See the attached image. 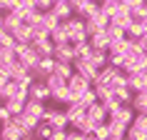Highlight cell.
<instances>
[{
    "label": "cell",
    "mask_w": 147,
    "mask_h": 140,
    "mask_svg": "<svg viewBox=\"0 0 147 140\" xmlns=\"http://www.w3.org/2000/svg\"><path fill=\"white\" fill-rule=\"evenodd\" d=\"M65 28H67V35H70V43H85V40H90V35H87V25H85V18H70L67 23H65Z\"/></svg>",
    "instance_id": "obj_1"
},
{
    "label": "cell",
    "mask_w": 147,
    "mask_h": 140,
    "mask_svg": "<svg viewBox=\"0 0 147 140\" xmlns=\"http://www.w3.org/2000/svg\"><path fill=\"white\" fill-rule=\"evenodd\" d=\"M15 55H18V60L23 63L28 70H32L40 63V53L30 45V43H18V45H15Z\"/></svg>",
    "instance_id": "obj_2"
},
{
    "label": "cell",
    "mask_w": 147,
    "mask_h": 140,
    "mask_svg": "<svg viewBox=\"0 0 147 140\" xmlns=\"http://www.w3.org/2000/svg\"><path fill=\"white\" fill-rule=\"evenodd\" d=\"M42 120H45V123H50L55 130H67V128H70V120H67V115H65V110L47 108V113H45V118H42Z\"/></svg>",
    "instance_id": "obj_3"
},
{
    "label": "cell",
    "mask_w": 147,
    "mask_h": 140,
    "mask_svg": "<svg viewBox=\"0 0 147 140\" xmlns=\"http://www.w3.org/2000/svg\"><path fill=\"white\" fill-rule=\"evenodd\" d=\"M67 88L72 90V98H75V100H80V98H82V93H87V90L92 88V83H90L87 78H82L80 73H75V75L67 80Z\"/></svg>",
    "instance_id": "obj_4"
},
{
    "label": "cell",
    "mask_w": 147,
    "mask_h": 140,
    "mask_svg": "<svg viewBox=\"0 0 147 140\" xmlns=\"http://www.w3.org/2000/svg\"><path fill=\"white\" fill-rule=\"evenodd\" d=\"M72 65H75V73H80V75H82V78H87L90 83H95V80H97V75H100V68H97V65H92L90 60L78 58Z\"/></svg>",
    "instance_id": "obj_5"
},
{
    "label": "cell",
    "mask_w": 147,
    "mask_h": 140,
    "mask_svg": "<svg viewBox=\"0 0 147 140\" xmlns=\"http://www.w3.org/2000/svg\"><path fill=\"white\" fill-rule=\"evenodd\" d=\"M25 133L18 123H0V140H23Z\"/></svg>",
    "instance_id": "obj_6"
},
{
    "label": "cell",
    "mask_w": 147,
    "mask_h": 140,
    "mask_svg": "<svg viewBox=\"0 0 147 140\" xmlns=\"http://www.w3.org/2000/svg\"><path fill=\"white\" fill-rule=\"evenodd\" d=\"M30 98L32 100H40V103H47V100H53V90L47 88L45 80H35L30 88Z\"/></svg>",
    "instance_id": "obj_7"
},
{
    "label": "cell",
    "mask_w": 147,
    "mask_h": 140,
    "mask_svg": "<svg viewBox=\"0 0 147 140\" xmlns=\"http://www.w3.org/2000/svg\"><path fill=\"white\" fill-rule=\"evenodd\" d=\"M23 15H25V10H15V13H3V30H8V33H15L20 25H23Z\"/></svg>",
    "instance_id": "obj_8"
},
{
    "label": "cell",
    "mask_w": 147,
    "mask_h": 140,
    "mask_svg": "<svg viewBox=\"0 0 147 140\" xmlns=\"http://www.w3.org/2000/svg\"><path fill=\"white\" fill-rule=\"evenodd\" d=\"M57 63H75L78 55H75V45L72 43H62V45H55V55H53Z\"/></svg>",
    "instance_id": "obj_9"
},
{
    "label": "cell",
    "mask_w": 147,
    "mask_h": 140,
    "mask_svg": "<svg viewBox=\"0 0 147 140\" xmlns=\"http://www.w3.org/2000/svg\"><path fill=\"white\" fill-rule=\"evenodd\" d=\"M120 73H122L120 68H112V65L107 63L105 68H100V75H97V80H95L92 85H110L112 88V83H115V78L120 75Z\"/></svg>",
    "instance_id": "obj_10"
},
{
    "label": "cell",
    "mask_w": 147,
    "mask_h": 140,
    "mask_svg": "<svg viewBox=\"0 0 147 140\" xmlns=\"http://www.w3.org/2000/svg\"><path fill=\"white\" fill-rule=\"evenodd\" d=\"M85 113H87V108H85V105H82L80 100H75V103H67V105H65V115H67L70 125L80 123V120L85 118Z\"/></svg>",
    "instance_id": "obj_11"
},
{
    "label": "cell",
    "mask_w": 147,
    "mask_h": 140,
    "mask_svg": "<svg viewBox=\"0 0 147 140\" xmlns=\"http://www.w3.org/2000/svg\"><path fill=\"white\" fill-rule=\"evenodd\" d=\"M30 45L40 53V58H53V55H55V43L50 38H35Z\"/></svg>",
    "instance_id": "obj_12"
},
{
    "label": "cell",
    "mask_w": 147,
    "mask_h": 140,
    "mask_svg": "<svg viewBox=\"0 0 147 140\" xmlns=\"http://www.w3.org/2000/svg\"><path fill=\"white\" fill-rule=\"evenodd\" d=\"M87 118H90L95 125H102V123H107V120H110V115H107V110H105V105H102V103L90 105V108H87Z\"/></svg>",
    "instance_id": "obj_13"
},
{
    "label": "cell",
    "mask_w": 147,
    "mask_h": 140,
    "mask_svg": "<svg viewBox=\"0 0 147 140\" xmlns=\"http://www.w3.org/2000/svg\"><path fill=\"white\" fill-rule=\"evenodd\" d=\"M107 128H110V140L127 138V130H130V125L120 123V120H115V118H110V120H107Z\"/></svg>",
    "instance_id": "obj_14"
},
{
    "label": "cell",
    "mask_w": 147,
    "mask_h": 140,
    "mask_svg": "<svg viewBox=\"0 0 147 140\" xmlns=\"http://www.w3.org/2000/svg\"><path fill=\"white\" fill-rule=\"evenodd\" d=\"M23 113H28V115H32V118H38V120H42V118H45V113H47V105L45 103H40V100H28L25 103V110Z\"/></svg>",
    "instance_id": "obj_15"
},
{
    "label": "cell",
    "mask_w": 147,
    "mask_h": 140,
    "mask_svg": "<svg viewBox=\"0 0 147 140\" xmlns=\"http://www.w3.org/2000/svg\"><path fill=\"white\" fill-rule=\"evenodd\" d=\"M135 115H137V110L132 108V105H120V110H115L110 118H115V120H120V123H125V125H132Z\"/></svg>",
    "instance_id": "obj_16"
},
{
    "label": "cell",
    "mask_w": 147,
    "mask_h": 140,
    "mask_svg": "<svg viewBox=\"0 0 147 140\" xmlns=\"http://www.w3.org/2000/svg\"><path fill=\"white\" fill-rule=\"evenodd\" d=\"M53 13L60 18V23H67L70 18H75V8L70 3H55L53 5Z\"/></svg>",
    "instance_id": "obj_17"
},
{
    "label": "cell",
    "mask_w": 147,
    "mask_h": 140,
    "mask_svg": "<svg viewBox=\"0 0 147 140\" xmlns=\"http://www.w3.org/2000/svg\"><path fill=\"white\" fill-rule=\"evenodd\" d=\"M57 25H60V18L55 15L53 10H45V13H42V23H40L38 28H42V30H47V33H53Z\"/></svg>",
    "instance_id": "obj_18"
},
{
    "label": "cell",
    "mask_w": 147,
    "mask_h": 140,
    "mask_svg": "<svg viewBox=\"0 0 147 140\" xmlns=\"http://www.w3.org/2000/svg\"><path fill=\"white\" fill-rule=\"evenodd\" d=\"M107 58H110L107 50H95L92 48V53L87 55V58H82V60H90L92 65H97V68H105V65H107Z\"/></svg>",
    "instance_id": "obj_19"
},
{
    "label": "cell",
    "mask_w": 147,
    "mask_h": 140,
    "mask_svg": "<svg viewBox=\"0 0 147 140\" xmlns=\"http://www.w3.org/2000/svg\"><path fill=\"white\" fill-rule=\"evenodd\" d=\"M13 35H15L18 43H32V38H35V28H30V25H25V23H23L15 33H13Z\"/></svg>",
    "instance_id": "obj_20"
},
{
    "label": "cell",
    "mask_w": 147,
    "mask_h": 140,
    "mask_svg": "<svg viewBox=\"0 0 147 140\" xmlns=\"http://www.w3.org/2000/svg\"><path fill=\"white\" fill-rule=\"evenodd\" d=\"M50 40H53L55 45L70 43V35H67V28H65V23H60V25H57V28H55L53 33H50Z\"/></svg>",
    "instance_id": "obj_21"
},
{
    "label": "cell",
    "mask_w": 147,
    "mask_h": 140,
    "mask_svg": "<svg viewBox=\"0 0 147 140\" xmlns=\"http://www.w3.org/2000/svg\"><path fill=\"white\" fill-rule=\"evenodd\" d=\"M90 45H92L95 50H110V38L105 35V30L95 33V35H90Z\"/></svg>",
    "instance_id": "obj_22"
},
{
    "label": "cell",
    "mask_w": 147,
    "mask_h": 140,
    "mask_svg": "<svg viewBox=\"0 0 147 140\" xmlns=\"http://www.w3.org/2000/svg\"><path fill=\"white\" fill-rule=\"evenodd\" d=\"M53 133H55L53 125L45 123V120H40L38 128H35V138H38V140H50V138H53Z\"/></svg>",
    "instance_id": "obj_23"
},
{
    "label": "cell",
    "mask_w": 147,
    "mask_h": 140,
    "mask_svg": "<svg viewBox=\"0 0 147 140\" xmlns=\"http://www.w3.org/2000/svg\"><path fill=\"white\" fill-rule=\"evenodd\" d=\"M18 90H20V85H18L15 80H10V83H5V85L0 88V100L5 103V100H10V98H15V95H18Z\"/></svg>",
    "instance_id": "obj_24"
},
{
    "label": "cell",
    "mask_w": 147,
    "mask_h": 140,
    "mask_svg": "<svg viewBox=\"0 0 147 140\" xmlns=\"http://www.w3.org/2000/svg\"><path fill=\"white\" fill-rule=\"evenodd\" d=\"M53 100L60 103V105H67V103H75V98H72V90L65 85L62 90H55V93H53Z\"/></svg>",
    "instance_id": "obj_25"
},
{
    "label": "cell",
    "mask_w": 147,
    "mask_h": 140,
    "mask_svg": "<svg viewBox=\"0 0 147 140\" xmlns=\"http://www.w3.org/2000/svg\"><path fill=\"white\" fill-rule=\"evenodd\" d=\"M72 128H75V130H78V133H82V135H92V133H95V128H97V125H95L92 120L87 118V113H85V118H82L80 123H75V125H72Z\"/></svg>",
    "instance_id": "obj_26"
},
{
    "label": "cell",
    "mask_w": 147,
    "mask_h": 140,
    "mask_svg": "<svg viewBox=\"0 0 147 140\" xmlns=\"http://www.w3.org/2000/svg\"><path fill=\"white\" fill-rule=\"evenodd\" d=\"M45 83H47V88H50L53 93H55V90H62V88L67 85V80H65V78H60L57 73H53V75H47V78H45Z\"/></svg>",
    "instance_id": "obj_27"
},
{
    "label": "cell",
    "mask_w": 147,
    "mask_h": 140,
    "mask_svg": "<svg viewBox=\"0 0 147 140\" xmlns=\"http://www.w3.org/2000/svg\"><path fill=\"white\" fill-rule=\"evenodd\" d=\"M115 98L122 105H132V98H135V93H132V88L130 85H125V88H120V90H115Z\"/></svg>",
    "instance_id": "obj_28"
},
{
    "label": "cell",
    "mask_w": 147,
    "mask_h": 140,
    "mask_svg": "<svg viewBox=\"0 0 147 140\" xmlns=\"http://www.w3.org/2000/svg\"><path fill=\"white\" fill-rule=\"evenodd\" d=\"M55 73H57L60 78L70 80L72 75H75V65H72V63H57V65H55Z\"/></svg>",
    "instance_id": "obj_29"
},
{
    "label": "cell",
    "mask_w": 147,
    "mask_h": 140,
    "mask_svg": "<svg viewBox=\"0 0 147 140\" xmlns=\"http://www.w3.org/2000/svg\"><path fill=\"white\" fill-rule=\"evenodd\" d=\"M132 108L137 110V113H142V115H147V93L135 95V98H132Z\"/></svg>",
    "instance_id": "obj_30"
},
{
    "label": "cell",
    "mask_w": 147,
    "mask_h": 140,
    "mask_svg": "<svg viewBox=\"0 0 147 140\" xmlns=\"http://www.w3.org/2000/svg\"><path fill=\"white\" fill-rule=\"evenodd\" d=\"M105 35L110 38V43H112V40H122V38H127V33H125L122 28H117V25H112V23H110L107 28H105Z\"/></svg>",
    "instance_id": "obj_31"
},
{
    "label": "cell",
    "mask_w": 147,
    "mask_h": 140,
    "mask_svg": "<svg viewBox=\"0 0 147 140\" xmlns=\"http://www.w3.org/2000/svg\"><path fill=\"white\" fill-rule=\"evenodd\" d=\"M15 45H18V40L13 33H8V30L0 33V50H8V48H15Z\"/></svg>",
    "instance_id": "obj_32"
},
{
    "label": "cell",
    "mask_w": 147,
    "mask_h": 140,
    "mask_svg": "<svg viewBox=\"0 0 147 140\" xmlns=\"http://www.w3.org/2000/svg\"><path fill=\"white\" fill-rule=\"evenodd\" d=\"M142 35H145V28H142V23H140V20H132L130 28H127V38L137 40V38H142Z\"/></svg>",
    "instance_id": "obj_33"
},
{
    "label": "cell",
    "mask_w": 147,
    "mask_h": 140,
    "mask_svg": "<svg viewBox=\"0 0 147 140\" xmlns=\"http://www.w3.org/2000/svg\"><path fill=\"white\" fill-rule=\"evenodd\" d=\"M5 105H8V110L13 115H20L25 110V100H20V98H10V100H5Z\"/></svg>",
    "instance_id": "obj_34"
},
{
    "label": "cell",
    "mask_w": 147,
    "mask_h": 140,
    "mask_svg": "<svg viewBox=\"0 0 147 140\" xmlns=\"http://www.w3.org/2000/svg\"><path fill=\"white\" fill-rule=\"evenodd\" d=\"M72 45H75V55H78V58H87V55L92 53L90 40H85V43H72Z\"/></svg>",
    "instance_id": "obj_35"
},
{
    "label": "cell",
    "mask_w": 147,
    "mask_h": 140,
    "mask_svg": "<svg viewBox=\"0 0 147 140\" xmlns=\"http://www.w3.org/2000/svg\"><path fill=\"white\" fill-rule=\"evenodd\" d=\"M18 55H15V48H8V50H0V65H10L15 63Z\"/></svg>",
    "instance_id": "obj_36"
},
{
    "label": "cell",
    "mask_w": 147,
    "mask_h": 140,
    "mask_svg": "<svg viewBox=\"0 0 147 140\" xmlns=\"http://www.w3.org/2000/svg\"><path fill=\"white\" fill-rule=\"evenodd\" d=\"M107 63L112 65V68H120V70H122V68H125V63H127V58H125L122 53H110Z\"/></svg>",
    "instance_id": "obj_37"
},
{
    "label": "cell",
    "mask_w": 147,
    "mask_h": 140,
    "mask_svg": "<svg viewBox=\"0 0 147 140\" xmlns=\"http://www.w3.org/2000/svg\"><path fill=\"white\" fill-rule=\"evenodd\" d=\"M80 103H82L85 108H90V105H95V103H100V100H97V93H95V88H90L87 93H82V98H80Z\"/></svg>",
    "instance_id": "obj_38"
},
{
    "label": "cell",
    "mask_w": 147,
    "mask_h": 140,
    "mask_svg": "<svg viewBox=\"0 0 147 140\" xmlns=\"http://www.w3.org/2000/svg\"><path fill=\"white\" fill-rule=\"evenodd\" d=\"M127 140H147V133L130 125V130H127Z\"/></svg>",
    "instance_id": "obj_39"
},
{
    "label": "cell",
    "mask_w": 147,
    "mask_h": 140,
    "mask_svg": "<svg viewBox=\"0 0 147 140\" xmlns=\"http://www.w3.org/2000/svg\"><path fill=\"white\" fill-rule=\"evenodd\" d=\"M95 138H100V140H110V128H107V123H102V125H97L95 128V133H92Z\"/></svg>",
    "instance_id": "obj_40"
},
{
    "label": "cell",
    "mask_w": 147,
    "mask_h": 140,
    "mask_svg": "<svg viewBox=\"0 0 147 140\" xmlns=\"http://www.w3.org/2000/svg\"><path fill=\"white\" fill-rule=\"evenodd\" d=\"M125 45H127V38H122V40H112L107 53H125Z\"/></svg>",
    "instance_id": "obj_41"
},
{
    "label": "cell",
    "mask_w": 147,
    "mask_h": 140,
    "mask_svg": "<svg viewBox=\"0 0 147 140\" xmlns=\"http://www.w3.org/2000/svg\"><path fill=\"white\" fill-rule=\"evenodd\" d=\"M102 105H105V110H107V115H112L115 110H120V105H122V103L117 100V98H110V100H105Z\"/></svg>",
    "instance_id": "obj_42"
},
{
    "label": "cell",
    "mask_w": 147,
    "mask_h": 140,
    "mask_svg": "<svg viewBox=\"0 0 147 140\" xmlns=\"http://www.w3.org/2000/svg\"><path fill=\"white\" fill-rule=\"evenodd\" d=\"M20 10V0H3V13H15Z\"/></svg>",
    "instance_id": "obj_43"
},
{
    "label": "cell",
    "mask_w": 147,
    "mask_h": 140,
    "mask_svg": "<svg viewBox=\"0 0 147 140\" xmlns=\"http://www.w3.org/2000/svg\"><path fill=\"white\" fill-rule=\"evenodd\" d=\"M10 120H13V113L8 110L5 103H0V123H10Z\"/></svg>",
    "instance_id": "obj_44"
},
{
    "label": "cell",
    "mask_w": 147,
    "mask_h": 140,
    "mask_svg": "<svg viewBox=\"0 0 147 140\" xmlns=\"http://www.w3.org/2000/svg\"><path fill=\"white\" fill-rule=\"evenodd\" d=\"M87 3H92V0H70V5L75 8V15H80L82 10H85V5Z\"/></svg>",
    "instance_id": "obj_45"
},
{
    "label": "cell",
    "mask_w": 147,
    "mask_h": 140,
    "mask_svg": "<svg viewBox=\"0 0 147 140\" xmlns=\"http://www.w3.org/2000/svg\"><path fill=\"white\" fill-rule=\"evenodd\" d=\"M35 5H38V10H42V13H45V10H53V0H35Z\"/></svg>",
    "instance_id": "obj_46"
},
{
    "label": "cell",
    "mask_w": 147,
    "mask_h": 140,
    "mask_svg": "<svg viewBox=\"0 0 147 140\" xmlns=\"http://www.w3.org/2000/svg\"><path fill=\"white\" fill-rule=\"evenodd\" d=\"M10 80H13V78H10V75H8V70H5V68H3V65H0V88L5 85V83H10Z\"/></svg>",
    "instance_id": "obj_47"
},
{
    "label": "cell",
    "mask_w": 147,
    "mask_h": 140,
    "mask_svg": "<svg viewBox=\"0 0 147 140\" xmlns=\"http://www.w3.org/2000/svg\"><path fill=\"white\" fill-rule=\"evenodd\" d=\"M20 8L23 10H35L38 5H35V0H20Z\"/></svg>",
    "instance_id": "obj_48"
},
{
    "label": "cell",
    "mask_w": 147,
    "mask_h": 140,
    "mask_svg": "<svg viewBox=\"0 0 147 140\" xmlns=\"http://www.w3.org/2000/svg\"><path fill=\"white\" fill-rule=\"evenodd\" d=\"M50 140H67V130H55Z\"/></svg>",
    "instance_id": "obj_49"
},
{
    "label": "cell",
    "mask_w": 147,
    "mask_h": 140,
    "mask_svg": "<svg viewBox=\"0 0 147 140\" xmlns=\"http://www.w3.org/2000/svg\"><path fill=\"white\" fill-rule=\"evenodd\" d=\"M120 3H122V5H127V8H132V5H135V0H120Z\"/></svg>",
    "instance_id": "obj_50"
},
{
    "label": "cell",
    "mask_w": 147,
    "mask_h": 140,
    "mask_svg": "<svg viewBox=\"0 0 147 140\" xmlns=\"http://www.w3.org/2000/svg\"><path fill=\"white\" fill-rule=\"evenodd\" d=\"M53 3H70V0H53Z\"/></svg>",
    "instance_id": "obj_51"
},
{
    "label": "cell",
    "mask_w": 147,
    "mask_h": 140,
    "mask_svg": "<svg viewBox=\"0 0 147 140\" xmlns=\"http://www.w3.org/2000/svg\"><path fill=\"white\" fill-rule=\"evenodd\" d=\"M0 33H3V15H0Z\"/></svg>",
    "instance_id": "obj_52"
},
{
    "label": "cell",
    "mask_w": 147,
    "mask_h": 140,
    "mask_svg": "<svg viewBox=\"0 0 147 140\" xmlns=\"http://www.w3.org/2000/svg\"><path fill=\"white\" fill-rule=\"evenodd\" d=\"M145 18H147V5H145Z\"/></svg>",
    "instance_id": "obj_53"
},
{
    "label": "cell",
    "mask_w": 147,
    "mask_h": 140,
    "mask_svg": "<svg viewBox=\"0 0 147 140\" xmlns=\"http://www.w3.org/2000/svg\"><path fill=\"white\" fill-rule=\"evenodd\" d=\"M97 3H107V0H97Z\"/></svg>",
    "instance_id": "obj_54"
},
{
    "label": "cell",
    "mask_w": 147,
    "mask_h": 140,
    "mask_svg": "<svg viewBox=\"0 0 147 140\" xmlns=\"http://www.w3.org/2000/svg\"><path fill=\"white\" fill-rule=\"evenodd\" d=\"M0 15H3V8H0Z\"/></svg>",
    "instance_id": "obj_55"
},
{
    "label": "cell",
    "mask_w": 147,
    "mask_h": 140,
    "mask_svg": "<svg viewBox=\"0 0 147 140\" xmlns=\"http://www.w3.org/2000/svg\"><path fill=\"white\" fill-rule=\"evenodd\" d=\"M145 75H147V70H145Z\"/></svg>",
    "instance_id": "obj_56"
}]
</instances>
